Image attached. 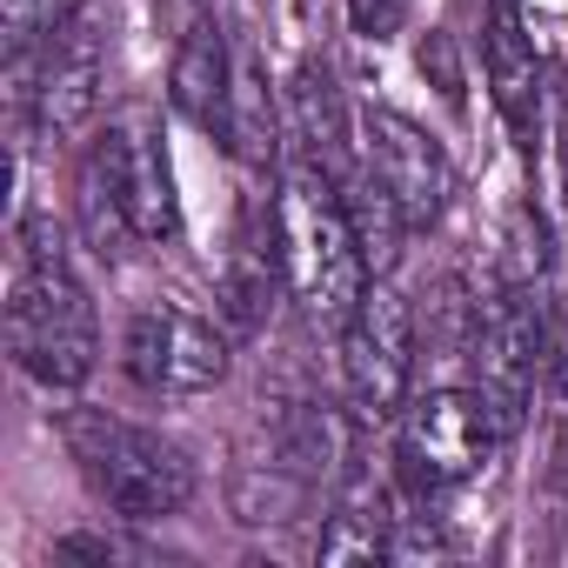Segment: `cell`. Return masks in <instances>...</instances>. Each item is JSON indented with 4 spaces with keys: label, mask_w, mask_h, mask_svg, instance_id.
Instances as JSON below:
<instances>
[{
    "label": "cell",
    "mask_w": 568,
    "mask_h": 568,
    "mask_svg": "<svg viewBox=\"0 0 568 568\" xmlns=\"http://www.w3.org/2000/svg\"><path fill=\"white\" fill-rule=\"evenodd\" d=\"M362 161L375 168V181L402 201L408 227H435L448 207V161L435 148V134L395 108H368L362 114Z\"/></svg>",
    "instance_id": "ba28073f"
},
{
    "label": "cell",
    "mask_w": 568,
    "mask_h": 568,
    "mask_svg": "<svg viewBox=\"0 0 568 568\" xmlns=\"http://www.w3.org/2000/svg\"><path fill=\"white\" fill-rule=\"evenodd\" d=\"M74 8H81V0H0V34H8L14 61H21L28 48H48V41L74 21Z\"/></svg>",
    "instance_id": "ac0fdd59"
},
{
    "label": "cell",
    "mask_w": 568,
    "mask_h": 568,
    "mask_svg": "<svg viewBox=\"0 0 568 568\" xmlns=\"http://www.w3.org/2000/svg\"><path fill=\"white\" fill-rule=\"evenodd\" d=\"M234 54H227V34H221V21H194L187 34H181V48H174V74H168V94H174V108L201 128V134H214V141H227V108H234Z\"/></svg>",
    "instance_id": "7c38bea8"
},
{
    "label": "cell",
    "mask_w": 568,
    "mask_h": 568,
    "mask_svg": "<svg viewBox=\"0 0 568 568\" xmlns=\"http://www.w3.org/2000/svg\"><path fill=\"white\" fill-rule=\"evenodd\" d=\"M274 254H281V281L288 295L342 335V322L362 308L368 295V254L355 241V221L342 207V187L328 181L322 161H302L281 174V194H274Z\"/></svg>",
    "instance_id": "6da1fadb"
},
{
    "label": "cell",
    "mask_w": 568,
    "mask_h": 568,
    "mask_svg": "<svg viewBox=\"0 0 568 568\" xmlns=\"http://www.w3.org/2000/svg\"><path fill=\"white\" fill-rule=\"evenodd\" d=\"M8 355L41 388H81L101 362V315L61 254L28 247L8 295Z\"/></svg>",
    "instance_id": "3957f363"
},
{
    "label": "cell",
    "mask_w": 568,
    "mask_h": 568,
    "mask_svg": "<svg viewBox=\"0 0 568 568\" xmlns=\"http://www.w3.org/2000/svg\"><path fill=\"white\" fill-rule=\"evenodd\" d=\"M501 442L508 435H501V422H495L481 388H428L422 402L402 408V468L428 495L468 481Z\"/></svg>",
    "instance_id": "5b68a950"
},
{
    "label": "cell",
    "mask_w": 568,
    "mask_h": 568,
    "mask_svg": "<svg viewBox=\"0 0 568 568\" xmlns=\"http://www.w3.org/2000/svg\"><path fill=\"white\" fill-rule=\"evenodd\" d=\"M422 74H435L448 101L462 94V74H455V54H448V34H428V41H422Z\"/></svg>",
    "instance_id": "ffe728a7"
},
{
    "label": "cell",
    "mask_w": 568,
    "mask_h": 568,
    "mask_svg": "<svg viewBox=\"0 0 568 568\" xmlns=\"http://www.w3.org/2000/svg\"><path fill=\"white\" fill-rule=\"evenodd\" d=\"M101 81H108L101 41L68 21L41 48V74H34V114H41V128L48 134H81L101 114Z\"/></svg>",
    "instance_id": "8fae6325"
},
{
    "label": "cell",
    "mask_w": 568,
    "mask_h": 568,
    "mask_svg": "<svg viewBox=\"0 0 568 568\" xmlns=\"http://www.w3.org/2000/svg\"><path fill=\"white\" fill-rule=\"evenodd\" d=\"M481 68H488V94L495 114L508 121V134L521 148H535V114H541V54L528 34L521 0H488L481 14Z\"/></svg>",
    "instance_id": "30bf717a"
},
{
    "label": "cell",
    "mask_w": 568,
    "mask_h": 568,
    "mask_svg": "<svg viewBox=\"0 0 568 568\" xmlns=\"http://www.w3.org/2000/svg\"><path fill=\"white\" fill-rule=\"evenodd\" d=\"M274 274H281V254L274 247H254V241L234 247V261L221 274V315H227V328H241V335L261 328L267 295H274Z\"/></svg>",
    "instance_id": "2e32d148"
},
{
    "label": "cell",
    "mask_w": 568,
    "mask_h": 568,
    "mask_svg": "<svg viewBox=\"0 0 568 568\" xmlns=\"http://www.w3.org/2000/svg\"><path fill=\"white\" fill-rule=\"evenodd\" d=\"M61 442L94 481V495L128 521H161L194 501V462L141 422H121L108 408H68Z\"/></svg>",
    "instance_id": "7a4b0ae2"
},
{
    "label": "cell",
    "mask_w": 568,
    "mask_h": 568,
    "mask_svg": "<svg viewBox=\"0 0 568 568\" xmlns=\"http://www.w3.org/2000/svg\"><path fill=\"white\" fill-rule=\"evenodd\" d=\"M342 207H348V221H355V241H362V254H368V274H388V267L402 261L408 214H402V201L375 181V168H368V161L342 181Z\"/></svg>",
    "instance_id": "4fadbf2b"
},
{
    "label": "cell",
    "mask_w": 568,
    "mask_h": 568,
    "mask_svg": "<svg viewBox=\"0 0 568 568\" xmlns=\"http://www.w3.org/2000/svg\"><path fill=\"white\" fill-rule=\"evenodd\" d=\"M227 148H234L247 168H267V161H274V148H281V114H274V94H267V74H261V61H241V68H234Z\"/></svg>",
    "instance_id": "9a60e30c"
},
{
    "label": "cell",
    "mask_w": 568,
    "mask_h": 568,
    "mask_svg": "<svg viewBox=\"0 0 568 568\" xmlns=\"http://www.w3.org/2000/svg\"><path fill=\"white\" fill-rule=\"evenodd\" d=\"M342 382L355 415L388 422L408 408V382H415V315L388 281H368L362 308L342 322Z\"/></svg>",
    "instance_id": "8992f818"
},
{
    "label": "cell",
    "mask_w": 568,
    "mask_h": 568,
    "mask_svg": "<svg viewBox=\"0 0 568 568\" xmlns=\"http://www.w3.org/2000/svg\"><path fill=\"white\" fill-rule=\"evenodd\" d=\"M81 207H88L94 234H108V227H128L134 241H174L181 234L174 168H168V148H161L148 114H121L94 141V154L81 168Z\"/></svg>",
    "instance_id": "277c9868"
},
{
    "label": "cell",
    "mask_w": 568,
    "mask_h": 568,
    "mask_svg": "<svg viewBox=\"0 0 568 568\" xmlns=\"http://www.w3.org/2000/svg\"><path fill=\"white\" fill-rule=\"evenodd\" d=\"M548 375H555V395L568 402V322H561V335H555V355H548Z\"/></svg>",
    "instance_id": "44dd1931"
},
{
    "label": "cell",
    "mask_w": 568,
    "mask_h": 568,
    "mask_svg": "<svg viewBox=\"0 0 568 568\" xmlns=\"http://www.w3.org/2000/svg\"><path fill=\"white\" fill-rule=\"evenodd\" d=\"M348 21H355V34H368V41H388V34H402V21H408V0H348Z\"/></svg>",
    "instance_id": "d6986e66"
},
{
    "label": "cell",
    "mask_w": 568,
    "mask_h": 568,
    "mask_svg": "<svg viewBox=\"0 0 568 568\" xmlns=\"http://www.w3.org/2000/svg\"><path fill=\"white\" fill-rule=\"evenodd\" d=\"M288 114H295V134L308 141V154L328 168L335 154H342V101H335V81H328V68H302L295 74V88H288Z\"/></svg>",
    "instance_id": "e0dca14e"
},
{
    "label": "cell",
    "mask_w": 568,
    "mask_h": 568,
    "mask_svg": "<svg viewBox=\"0 0 568 568\" xmlns=\"http://www.w3.org/2000/svg\"><path fill=\"white\" fill-rule=\"evenodd\" d=\"M121 368L148 395H207L227 382V342L214 335V322L174 302H148L121 335Z\"/></svg>",
    "instance_id": "52a82bcc"
},
{
    "label": "cell",
    "mask_w": 568,
    "mask_h": 568,
    "mask_svg": "<svg viewBox=\"0 0 568 568\" xmlns=\"http://www.w3.org/2000/svg\"><path fill=\"white\" fill-rule=\"evenodd\" d=\"M535 368H541V315L528 308V295H501L475 328V388L488 395L501 435L521 428Z\"/></svg>",
    "instance_id": "9c48e42d"
},
{
    "label": "cell",
    "mask_w": 568,
    "mask_h": 568,
    "mask_svg": "<svg viewBox=\"0 0 568 568\" xmlns=\"http://www.w3.org/2000/svg\"><path fill=\"white\" fill-rule=\"evenodd\" d=\"M395 548L402 541H395V515L382 508V495H348L315 541L322 561H388Z\"/></svg>",
    "instance_id": "5bb4252c"
}]
</instances>
